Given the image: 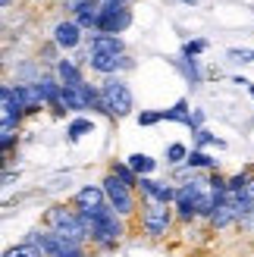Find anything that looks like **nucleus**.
Here are the masks:
<instances>
[{"label":"nucleus","instance_id":"obj_1","mask_svg":"<svg viewBox=\"0 0 254 257\" xmlns=\"http://www.w3.org/2000/svg\"><path fill=\"white\" fill-rule=\"evenodd\" d=\"M79 213L88 226V232H91V245H97L100 251H113L125 238V232H129L125 216H119L110 204H104L97 210H79Z\"/></svg>","mask_w":254,"mask_h":257},{"label":"nucleus","instance_id":"obj_2","mask_svg":"<svg viewBox=\"0 0 254 257\" xmlns=\"http://www.w3.org/2000/svg\"><path fill=\"white\" fill-rule=\"evenodd\" d=\"M44 229H50V232H57L69 241H79V245L91 241V232H88L79 207H66V204H54V207L44 213Z\"/></svg>","mask_w":254,"mask_h":257},{"label":"nucleus","instance_id":"obj_3","mask_svg":"<svg viewBox=\"0 0 254 257\" xmlns=\"http://www.w3.org/2000/svg\"><path fill=\"white\" fill-rule=\"evenodd\" d=\"M138 220H142V232L148 238H167L173 232V226L179 223L173 204H160V201H151V198H142V216Z\"/></svg>","mask_w":254,"mask_h":257},{"label":"nucleus","instance_id":"obj_4","mask_svg":"<svg viewBox=\"0 0 254 257\" xmlns=\"http://www.w3.org/2000/svg\"><path fill=\"white\" fill-rule=\"evenodd\" d=\"M100 94H104L110 119H122V116H129V113L135 110L132 88L125 85L119 75H104V82H100Z\"/></svg>","mask_w":254,"mask_h":257},{"label":"nucleus","instance_id":"obj_5","mask_svg":"<svg viewBox=\"0 0 254 257\" xmlns=\"http://www.w3.org/2000/svg\"><path fill=\"white\" fill-rule=\"evenodd\" d=\"M25 241H32L35 248H41L44 257H88V245H79V241H69L57 232H50V229H32Z\"/></svg>","mask_w":254,"mask_h":257},{"label":"nucleus","instance_id":"obj_6","mask_svg":"<svg viewBox=\"0 0 254 257\" xmlns=\"http://www.w3.org/2000/svg\"><path fill=\"white\" fill-rule=\"evenodd\" d=\"M100 185H104V191H107V204H110V207L116 210L119 216H125V220H129V216L138 210L135 188H129L125 182H119V179L113 176V173H107L104 179H100Z\"/></svg>","mask_w":254,"mask_h":257},{"label":"nucleus","instance_id":"obj_7","mask_svg":"<svg viewBox=\"0 0 254 257\" xmlns=\"http://www.w3.org/2000/svg\"><path fill=\"white\" fill-rule=\"evenodd\" d=\"M132 25V7L129 4H116V0H100V22L97 32L100 35H119Z\"/></svg>","mask_w":254,"mask_h":257},{"label":"nucleus","instance_id":"obj_8","mask_svg":"<svg viewBox=\"0 0 254 257\" xmlns=\"http://www.w3.org/2000/svg\"><path fill=\"white\" fill-rule=\"evenodd\" d=\"M173 210H176V220H179V223L198 220V176H192V182H182L179 185Z\"/></svg>","mask_w":254,"mask_h":257},{"label":"nucleus","instance_id":"obj_9","mask_svg":"<svg viewBox=\"0 0 254 257\" xmlns=\"http://www.w3.org/2000/svg\"><path fill=\"white\" fill-rule=\"evenodd\" d=\"M82 35H85V29L75 19H57L54 29H50V41L60 50H75L82 44Z\"/></svg>","mask_w":254,"mask_h":257},{"label":"nucleus","instance_id":"obj_10","mask_svg":"<svg viewBox=\"0 0 254 257\" xmlns=\"http://www.w3.org/2000/svg\"><path fill=\"white\" fill-rule=\"evenodd\" d=\"M138 191H142V198L160 201V204H176V191H179V185H173V182H160V179H154V176H142V182H138Z\"/></svg>","mask_w":254,"mask_h":257},{"label":"nucleus","instance_id":"obj_11","mask_svg":"<svg viewBox=\"0 0 254 257\" xmlns=\"http://www.w3.org/2000/svg\"><path fill=\"white\" fill-rule=\"evenodd\" d=\"M88 66L97 75H119L122 69H132V60L125 54H94L88 57Z\"/></svg>","mask_w":254,"mask_h":257},{"label":"nucleus","instance_id":"obj_12","mask_svg":"<svg viewBox=\"0 0 254 257\" xmlns=\"http://www.w3.org/2000/svg\"><path fill=\"white\" fill-rule=\"evenodd\" d=\"M232 223H238V204H235V195H226V198L217 204V210H213L210 226L220 232V229H229Z\"/></svg>","mask_w":254,"mask_h":257},{"label":"nucleus","instance_id":"obj_13","mask_svg":"<svg viewBox=\"0 0 254 257\" xmlns=\"http://www.w3.org/2000/svg\"><path fill=\"white\" fill-rule=\"evenodd\" d=\"M94 54H125V41L119 35H100V32H94L91 41H88V57H94Z\"/></svg>","mask_w":254,"mask_h":257},{"label":"nucleus","instance_id":"obj_14","mask_svg":"<svg viewBox=\"0 0 254 257\" xmlns=\"http://www.w3.org/2000/svg\"><path fill=\"white\" fill-rule=\"evenodd\" d=\"M54 72H57V79L66 85V88H82V85H85L82 66H79V63H75L72 57H60V63L54 66Z\"/></svg>","mask_w":254,"mask_h":257},{"label":"nucleus","instance_id":"obj_15","mask_svg":"<svg viewBox=\"0 0 254 257\" xmlns=\"http://www.w3.org/2000/svg\"><path fill=\"white\" fill-rule=\"evenodd\" d=\"M38 88H41V97H44V104L50 110L66 113V110H63V82L57 79V75H44V79L38 82Z\"/></svg>","mask_w":254,"mask_h":257},{"label":"nucleus","instance_id":"obj_16","mask_svg":"<svg viewBox=\"0 0 254 257\" xmlns=\"http://www.w3.org/2000/svg\"><path fill=\"white\" fill-rule=\"evenodd\" d=\"M107 204V191L104 185H85L75 191V207L79 210H97V207H104Z\"/></svg>","mask_w":254,"mask_h":257},{"label":"nucleus","instance_id":"obj_17","mask_svg":"<svg viewBox=\"0 0 254 257\" xmlns=\"http://www.w3.org/2000/svg\"><path fill=\"white\" fill-rule=\"evenodd\" d=\"M85 88H88V82H85L82 88H66V85H63V110H69V113H85V110H91V107H88Z\"/></svg>","mask_w":254,"mask_h":257},{"label":"nucleus","instance_id":"obj_18","mask_svg":"<svg viewBox=\"0 0 254 257\" xmlns=\"http://www.w3.org/2000/svg\"><path fill=\"white\" fill-rule=\"evenodd\" d=\"M72 19L79 22L85 32H91V35H94V32H97V22H100V0H88V4H85L79 13H75Z\"/></svg>","mask_w":254,"mask_h":257},{"label":"nucleus","instance_id":"obj_19","mask_svg":"<svg viewBox=\"0 0 254 257\" xmlns=\"http://www.w3.org/2000/svg\"><path fill=\"white\" fill-rule=\"evenodd\" d=\"M188 170H210V173H217V157H210L207 151H201V148H192L188 151V160H185Z\"/></svg>","mask_w":254,"mask_h":257},{"label":"nucleus","instance_id":"obj_20","mask_svg":"<svg viewBox=\"0 0 254 257\" xmlns=\"http://www.w3.org/2000/svg\"><path fill=\"white\" fill-rule=\"evenodd\" d=\"M110 173L116 176L119 182H125L129 188H135V191H138V182H142V176H138V173L132 170L129 163H119V160H113V163H110Z\"/></svg>","mask_w":254,"mask_h":257},{"label":"nucleus","instance_id":"obj_21","mask_svg":"<svg viewBox=\"0 0 254 257\" xmlns=\"http://www.w3.org/2000/svg\"><path fill=\"white\" fill-rule=\"evenodd\" d=\"M176 66L182 69V75L188 79V85H192V88L201 85V66H198V57H179V60H176Z\"/></svg>","mask_w":254,"mask_h":257},{"label":"nucleus","instance_id":"obj_22","mask_svg":"<svg viewBox=\"0 0 254 257\" xmlns=\"http://www.w3.org/2000/svg\"><path fill=\"white\" fill-rule=\"evenodd\" d=\"M163 119H167V122H182V125H188V122H192V107H188V100H176V107L163 110Z\"/></svg>","mask_w":254,"mask_h":257},{"label":"nucleus","instance_id":"obj_23","mask_svg":"<svg viewBox=\"0 0 254 257\" xmlns=\"http://www.w3.org/2000/svg\"><path fill=\"white\" fill-rule=\"evenodd\" d=\"M125 163H129L138 176H154V170H157V160H154V157H148V154H132V157L125 160Z\"/></svg>","mask_w":254,"mask_h":257},{"label":"nucleus","instance_id":"obj_24","mask_svg":"<svg viewBox=\"0 0 254 257\" xmlns=\"http://www.w3.org/2000/svg\"><path fill=\"white\" fill-rule=\"evenodd\" d=\"M88 132H91V119H88V116H75V119L69 122V128H66L69 141H79V138H85Z\"/></svg>","mask_w":254,"mask_h":257},{"label":"nucleus","instance_id":"obj_25","mask_svg":"<svg viewBox=\"0 0 254 257\" xmlns=\"http://www.w3.org/2000/svg\"><path fill=\"white\" fill-rule=\"evenodd\" d=\"M4 257H44V251H41V248H35L32 241H19L16 248H7Z\"/></svg>","mask_w":254,"mask_h":257},{"label":"nucleus","instance_id":"obj_26","mask_svg":"<svg viewBox=\"0 0 254 257\" xmlns=\"http://www.w3.org/2000/svg\"><path fill=\"white\" fill-rule=\"evenodd\" d=\"M248 179H251V170H242V173H235L226 179V185H229V195H242L245 185H248Z\"/></svg>","mask_w":254,"mask_h":257},{"label":"nucleus","instance_id":"obj_27","mask_svg":"<svg viewBox=\"0 0 254 257\" xmlns=\"http://www.w3.org/2000/svg\"><path fill=\"white\" fill-rule=\"evenodd\" d=\"M192 135H195V141H198V148H207V145H213V148H226V141H220L217 135H210L204 125H201V128H195Z\"/></svg>","mask_w":254,"mask_h":257},{"label":"nucleus","instance_id":"obj_28","mask_svg":"<svg viewBox=\"0 0 254 257\" xmlns=\"http://www.w3.org/2000/svg\"><path fill=\"white\" fill-rule=\"evenodd\" d=\"M185 160H188V148H185V145H179V141H173V145L167 148V163L179 166V163H185Z\"/></svg>","mask_w":254,"mask_h":257},{"label":"nucleus","instance_id":"obj_29","mask_svg":"<svg viewBox=\"0 0 254 257\" xmlns=\"http://www.w3.org/2000/svg\"><path fill=\"white\" fill-rule=\"evenodd\" d=\"M207 50V41H201V38H195V41H185L182 44V57H198Z\"/></svg>","mask_w":254,"mask_h":257},{"label":"nucleus","instance_id":"obj_30","mask_svg":"<svg viewBox=\"0 0 254 257\" xmlns=\"http://www.w3.org/2000/svg\"><path fill=\"white\" fill-rule=\"evenodd\" d=\"M135 119H138V125H157L163 119V110H142Z\"/></svg>","mask_w":254,"mask_h":257},{"label":"nucleus","instance_id":"obj_31","mask_svg":"<svg viewBox=\"0 0 254 257\" xmlns=\"http://www.w3.org/2000/svg\"><path fill=\"white\" fill-rule=\"evenodd\" d=\"M229 57L232 63H251V50H245V47H229Z\"/></svg>","mask_w":254,"mask_h":257},{"label":"nucleus","instance_id":"obj_32","mask_svg":"<svg viewBox=\"0 0 254 257\" xmlns=\"http://www.w3.org/2000/svg\"><path fill=\"white\" fill-rule=\"evenodd\" d=\"M242 195H245V201L251 204V210H254V173H251V179H248V185H245Z\"/></svg>","mask_w":254,"mask_h":257},{"label":"nucleus","instance_id":"obj_33","mask_svg":"<svg viewBox=\"0 0 254 257\" xmlns=\"http://www.w3.org/2000/svg\"><path fill=\"white\" fill-rule=\"evenodd\" d=\"M182 4H188V7H195V4H198V0H182Z\"/></svg>","mask_w":254,"mask_h":257},{"label":"nucleus","instance_id":"obj_34","mask_svg":"<svg viewBox=\"0 0 254 257\" xmlns=\"http://www.w3.org/2000/svg\"><path fill=\"white\" fill-rule=\"evenodd\" d=\"M116 4H132V0H116Z\"/></svg>","mask_w":254,"mask_h":257},{"label":"nucleus","instance_id":"obj_35","mask_svg":"<svg viewBox=\"0 0 254 257\" xmlns=\"http://www.w3.org/2000/svg\"><path fill=\"white\" fill-rule=\"evenodd\" d=\"M251 97H254V88H251Z\"/></svg>","mask_w":254,"mask_h":257},{"label":"nucleus","instance_id":"obj_36","mask_svg":"<svg viewBox=\"0 0 254 257\" xmlns=\"http://www.w3.org/2000/svg\"><path fill=\"white\" fill-rule=\"evenodd\" d=\"M251 60H254V50H251Z\"/></svg>","mask_w":254,"mask_h":257}]
</instances>
